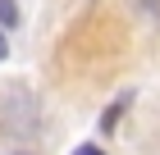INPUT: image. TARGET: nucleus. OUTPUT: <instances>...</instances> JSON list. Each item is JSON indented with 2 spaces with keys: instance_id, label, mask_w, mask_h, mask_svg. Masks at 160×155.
<instances>
[{
  "instance_id": "f03ea898",
  "label": "nucleus",
  "mask_w": 160,
  "mask_h": 155,
  "mask_svg": "<svg viewBox=\"0 0 160 155\" xmlns=\"http://www.w3.org/2000/svg\"><path fill=\"white\" fill-rule=\"evenodd\" d=\"M9 55V36H5V23H0V60Z\"/></svg>"
},
{
  "instance_id": "f257e3e1",
  "label": "nucleus",
  "mask_w": 160,
  "mask_h": 155,
  "mask_svg": "<svg viewBox=\"0 0 160 155\" xmlns=\"http://www.w3.org/2000/svg\"><path fill=\"white\" fill-rule=\"evenodd\" d=\"M0 23H5V27L18 23V5H14V0H0Z\"/></svg>"
},
{
  "instance_id": "7ed1b4c3",
  "label": "nucleus",
  "mask_w": 160,
  "mask_h": 155,
  "mask_svg": "<svg viewBox=\"0 0 160 155\" xmlns=\"http://www.w3.org/2000/svg\"><path fill=\"white\" fill-rule=\"evenodd\" d=\"M78 155H101V151H96V146H82V151H78Z\"/></svg>"
}]
</instances>
